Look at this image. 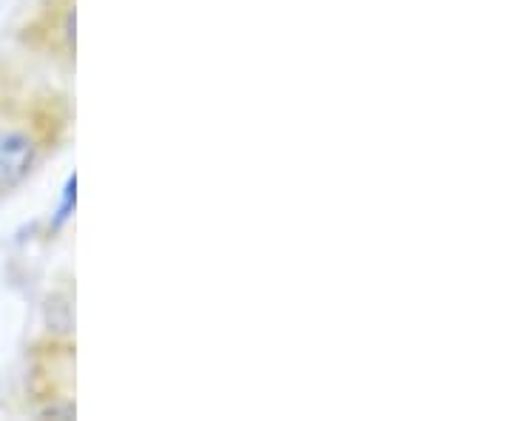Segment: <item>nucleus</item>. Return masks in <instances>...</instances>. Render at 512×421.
<instances>
[{
	"label": "nucleus",
	"mask_w": 512,
	"mask_h": 421,
	"mask_svg": "<svg viewBox=\"0 0 512 421\" xmlns=\"http://www.w3.org/2000/svg\"><path fill=\"white\" fill-rule=\"evenodd\" d=\"M77 106L52 74L0 52V202L15 197L72 143Z\"/></svg>",
	"instance_id": "f257e3e1"
},
{
	"label": "nucleus",
	"mask_w": 512,
	"mask_h": 421,
	"mask_svg": "<svg viewBox=\"0 0 512 421\" xmlns=\"http://www.w3.org/2000/svg\"><path fill=\"white\" fill-rule=\"evenodd\" d=\"M20 413L37 419L77 416V342L72 333H46L26 350Z\"/></svg>",
	"instance_id": "f03ea898"
},
{
	"label": "nucleus",
	"mask_w": 512,
	"mask_h": 421,
	"mask_svg": "<svg viewBox=\"0 0 512 421\" xmlns=\"http://www.w3.org/2000/svg\"><path fill=\"white\" fill-rule=\"evenodd\" d=\"M12 43L23 60L69 83L77 74V0H29Z\"/></svg>",
	"instance_id": "7ed1b4c3"
}]
</instances>
